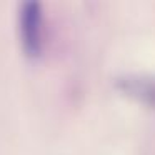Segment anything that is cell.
<instances>
[{"instance_id": "2", "label": "cell", "mask_w": 155, "mask_h": 155, "mask_svg": "<svg viewBox=\"0 0 155 155\" xmlns=\"http://www.w3.org/2000/svg\"><path fill=\"white\" fill-rule=\"evenodd\" d=\"M118 85L128 95L142 100L155 108V77L145 75H125L118 80Z\"/></svg>"}, {"instance_id": "1", "label": "cell", "mask_w": 155, "mask_h": 155, "mask_svg": "<svg viewBox=\"0 0 155 155\" xmlns=\"http://www.w3.org/2000/svg\"><path fill=\"white\" fill-rule=\"evenodd\" d=\"M22 42L28 54H38L42 47V10L37 2L24 4L20 12Z\"/></svg>"}]
</instances>
